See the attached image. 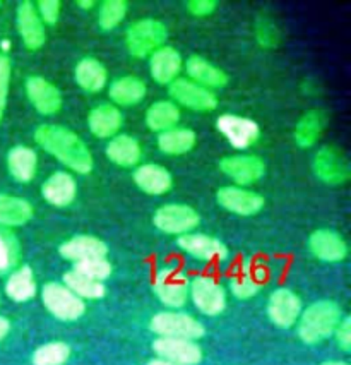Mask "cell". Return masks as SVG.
<instances>
[{
  "label": "cell",
  "mask_w": 351,
  "mask_h": 365,
  "mask_svg": "<svg viewBox=\"0 0 351 365\" xmlns=\"http://www.w3.org/2000/svg\"><path fill=\"white\" fill-rule=\"evenodd\" d=\"M38 146L78 175H88L95 167L88 144L74 130L57 124H43L35 130Z\"/></svg>",
  "instance_id": "cell-1"
},
{
  "label": "cell",
  "mask_w": 351,
  "mask_h": 365,
  "mask_svg": "<svg viewBox=\"0 0 351 365\" xmlns=\"http://www.w3.org/2000/svg\"><path fill=\"white\" fill-rule=\"evenodd\" d=\"M342 317L345 316H342L340 304L334 300H319L308 305L305 311L300 314L297 333L307 345H319L332 336Z\"/></svg>",
  "instance_id": "cell-2"
},
{
  "label": "cell",
  "mask_w": 351,
  "mask_h": 365,
  "mask_svg": "<svg viewBox=\"0 0 351 365\" xmlns=\"http://www.w3.org/2000/svg\"><path fill=\"white\" fill-rule=\"evenodd\" d=\"M168 28L158 19H137L127 28L125 45L134 58L151 57L156 50L167 45Z\"/></svg>",
  "instance_id": "cell-3"
},
{
  "label": "cell",
  "mask_w": 351,
  "mask_h": 365,
  "mask_svg": "<svg viewBox=\"0 0 351 365\" xmlns=\"http://www.w3.org/2000/svg\"><path fill=\"white\" fill-rule=\"evenodd\" d=\"M150 328L158 338H180V339H196L204 336L206 329L196 317L185 312L164 311L154 314L150 322Z\"/></svg>",
  "instance_id": "cell-4"
},
{
  "label": "cell",
  "mask_w": 351,
  "mask_h": 365,
  "mask_svg": "<svg viewBox=\"0 0 351 365\" xmlns=\"http://www.w3.org/2000/svg\"><path fill=\"white\" fill-rule=\"evenodd\" d=\"M41 300L45 309L57 319L70 322L81 319L86 312V304L79 299L74 292H70L63 283L50 282L41 290Z\"/></svg>",
  "instance_id": "cell-5"
},
{
  "label": "cell",
  "mask_w": 351,
  "mask_h": 365,
  "mask_svg": "<svg viewBox=\"0 0 351 365\" xmlns=\"http://www.w3.org/2000/svg\"><path fill=\"white\" fill-rule=\"evenodd\" d=\"M154 227L167 235H187L201 223V215L192 206L182 202H170L156 210L153 216Z\"/></svg>",
  "instance_id": "cell-6"
},
{
  "label": "cell",
  "mask_w": 351,
  "mask_h": 365,
  "mask_svg": "<svg viewBox=\"0 0 351 365\" xmlns=\"http://www.w3.org/2000/svg\"><path fill=\"white\" fill-rule=\"evenodd\" d=\"M168 93H170L172 101L177 107H184L192 112L209 113L218 108V96L214 91L199 86L187 78H179L168 86Z\"/></svg>",
  "instance_id": "cell-7"
},
{
  "label": "cell",
  "mask_w": 351,
  "mask_h": 365,
  "mask_svg": "<svg viewBox=\"0 0 351 365\" xmlns=\"http://www.w3.org/2000/svg\"><path fill=\"white\" fill-rule=\"evenodd\" d=\"M312 168H314L315 177L328 185H342L351 177L348 158L340 148L331 146V144L323 146L315 153Z\"/></svg>",
  "instance_id": "cell-8"
},
{
  "label": "cell",
  "mask_w": 351,
  "mask_h": 365,
  "mask_svg": "<svg viewBox=\"0 0 351 365\" xmlns=\"http://www.w3.org/2000/svg\"><path fill=\"white\" fill-rule=\"evenodd\" d=\"M189 299L204 316H219L226 309V292L221 283L211 277H196L190 282Z\"/></svg>",
  "instance_id": "cell-9"
},
{
  "label": "cell",
  "mask_w": 351,
  "mask_h": 365,
  "mask_svg": "<svg viewBox=\"0 0 351 365\" xmlns=\"http://www.w3.org/2000/svg\"><path fill=\"white\" fill-rule=\"evenodd\" d=\"M190 282L184 273L173 267H164L154 277L153 290L156 299L163 305L173 309H182L189 300Z\"/></svg>",
  "instance_id": "cell-10"
},
{
  "label": "cell",
  "mask_w": 351,
  "mask_h": 365,
  "mask_svg": "<svg viewBox=\"0 0 351 365\" xmlns=\"http://www.w3.org/2000/svg\"><path fill=\"white\" fill-rule=\"evenodd\" d=\"M216 127L235 150H248L261 139L259 124L248 117L223 113L218 117Z\"/></svg>",
  "instance_id": "cell-11"
},
{
  "label": "cell",
  "mask_w": 351,
  "mask_h": 365,
  "mask_svg": "<svg viewBox=\"0 0 351 365\" xmlns=\"http://www.w3.org/2000/svg\"><path fill=\"white\" fill-rule=\"evenodd\" d=\"M24 89H26L29 103L33 105V108L40 115L52 117L57 115L62 110L63 98L61 89L43 76H29L26 84H24Z\"/></svg>",
  "instance_id": "cell-12"
},
{
  "label": "cell",
  "mask_w": 351,
  "mask_h": 365,
  "mask_svg": "<svg viewBox=\"0 0 351 365\" xmlns=\"http://www.w3.org/2000/svg\"><path fill=\"white\" fill-rule=\"evenodd\" d=\"M219 170L231 178L235 185L247 187L266 175V163L257 155H231L219 161Z\"/></svg>",
  "instance_id": "cell-13"
},
{
  "label": "cell",
  "mask_w": 351,
  "mask_h": 365,
  "mask_svg": "<svg viewBox=\"0 0 351 365\" xmlns=\"http://www.w3.org/2000/svg\"><path fill=\"white\" fill-rule=\"evenodd\" d=\"M216 201L223 210L239 216H253L264 207V197L259 192L240 185H225L216 192Z\"/></svg>",
  "instance_id": "cell-14"
},
{
  "label": "cell",
  "mask_w": 351,
  "mask_h": 365,
  "mask_svg": "<svg viewBox=\"0 0 351 365\" xmlns=\"http://www.w3.org/2000/svg\"><path fill=\"white\" fill-rule=\"evenodd\" d=\"M16 26L23 40V45L31 52H36L46 41V26L38 16L35 4L31 0H23L16 9Z\"/></svg>",
  "instance_id": "cell-15"
},
{
  "label": "cell",
  "mask_w": 351,
  "mask_h": 365,
  "mask_svg": "<svg viewBox=\"0 0 351 365\" xmlns=\"http://www.w3.org/2000/svg\"><path fill=\"white\" fill-rule=\"evenodd\" d=\"M302 311V299L290 288H278L269 297L268 316L278 328H293Z\"/></svg>",
  "instance_id": "cell-16"
},
{
  "label": "cell",
  "mask_w": 351,
  "mask_h": 365,
  "mask_svg": "<svg viewBox=\"0 0 351 365\" xmlns=\"http://www.w3.org/2000/svg\"><path fill=\"white\" fill-rule=\"evenodd\" d=\"M308 250L323 262H341L348 256V244L340 232L319 228L308 237Z\"/></svg>",
  "instance_id": "cell-17"
},
{
  "label": "cell",
  "mask_w": 351,
  "mask_h": 365,
  "mask_svg": "<svg viewBox=\"0 0 351 365\" xmlns=\"http://www.w3.org/2000/svg\"><path fill=\"white\" fill-rule=\"evenodd\" d=\"M153 350L158 359L177 365H197L202 360V348L192 339L156 338Z\"/></svg>",
  "instance_id": "cell-18"
},
{
  "label": "cell",
  "mask_w": 351,
  "mask_h": 365,
  "mask_svg": "<svg viewBox=\"0 0 351 365\" xmlns=\"http://www.w3.org/2000/svg\"><path fill=\"white\" fill-rule=\"evenodd\" d=\"M179 247L184 250L185 254H189L190 257L197 259V261H225L228 257V249L219 239L214 237L204 235V233H187V235H182L177 240Z\"/></svg>",
  "instance_id": "cell-19"
},
{
  "label": "cell",
  "mask_w": 351,
  "mask_h": 365,
  "mask_svg": "<svg viewBox=\"0 0 351 365\" xmlns=\"http://www.w3.org/2000/svg\"><path fill=\"white\" fill-rule=\"evenodd\" d=\"M124 127V113L113 103H100L88 113V129L98 139H112Z\"/></svg>",
  "instance_id": "cell-20"
},
{
  "label": "cell",
  "mask_w": 351,
  "mask_h": 365,
  "mask_svg": "<svg viewBox=\"0 0 351 365\" xmlns=\"http://www.w3.org/2000/svg\"><path fill=\"white\" fill-rule=\"evenodd\" d=\"M184 69V58L180 52L170 45H164L150 57V72L154 83L170 86L173 81L180 78Z\"/></svg>",
  "instance_id": "cell-21"
},
{
  "label": "cell",
  "mask_w": 351,
  "mask_h": 365,
  "mask_svg": "<svg viewBox=\"0 0 351 365\" xmlns=\"http://www.w3.org/2000/svg\"><path fill=\"white\" fill-rule=\"evenodd\" d=\"M41 196L50 206L55 207H67L75 201L78 196V184L73 173L63 172H53L41 185Z\"/></svg>",
  "instance_id": "cell-22"
},
{
  "label": "cell",
  "mask_w": 351,
  "mask_h": 365,
  "mask_svg": "<svg viewBox=\"0 0 351 365\" xmlns=\"http://www.w3.org/2000/svg\"><path fill=\"white\" fill-rule=\"evenodd\" d=\"M185 71L190 81L199 84V86L214 91V89L225 88L230 83V78L221 67L214 66L213 62H209L207 58L201 57V55H190L187 62L184 63Z\"/></svg>",
  "instance_id": "cell-23"
},
{
  "label": "cell",
  "mask_w": 351,
  "mask_h": 365,
  "mask_svg": "<svg viewBox=\"0 0 351 365\" xmlns=\"http://www.w3.org/2000/svg\"><path fill=\"white\" fill-rule=\"evenodd\" d=\"M61 256L70 262H83L90 259H101L108 256V245L98 237L75 235L66 240L58 249Z\"/></svg>",
  "instance_id": "cell-24"
},
{
  "label": "cell",
  "mask_w": 351,
  "mask_h": 365,
  "mask_svg": "<svg viewBox=\"0 0 351 365\" xmlns=\"http://www.w3.org/2000/svg\"><path fill=\"white\" fill-rule=\"evenodd\" d=\"M134 184L150 196H163L173 187V177L167 168L156 163H142L134 170Z\"/></svg>",
  "instance_id": "cell-25"
},
{
  "label": "cell",
  "mask_w": 351,
  "mask_h": 365,
  "mask_svg": "<svg viewBox=\"0 0 351 365\" xmlns=\"http://www.w3.org/2000/svg\"><path fill=\"white\" fill-rule=\"evenodd\" d=\"M328 127V113L320 108L308 110L300 117L293 130V141L302 150L314 148Z\"/></svg>",
  "instance_id": "cell-26"
},
{
  "label": "cell",
  "mask_w": 351,
  "mask_h": 365,
  "mask_svg": "<svg viewBox=\"0 0 351 365\" xmlns=\"http://www.w3.org/2000/svg\"><path fill=\"white\" fill-rule=\"evenodd\" d=\"M147 95L146 83L137 76H122L110 84L108 96L115 107H135Z\"/></svg>",
  "instance_id": "cell-27"
},
{
  "label": "cell",
  "mask_w": 351,
  "mask_h": 365,
  "mask_svg": "<svg viewBox=\"0 0 351 365\" xmlns=\"http://www.w3.org/2000/svg\"><path fill=\"white\" fill-rule=\"evenodd\" d=\"M107 156L113 165L120 168L139 167L142 158L141 143L130 134H117L107 144Z\"/></svg>",
  "instance_id": "cell-28"
},
{
  "label": "cell",
  "mask_w": 351,
  "mask_h": 365,
  "mask_svg": "<svg viewBox=\"0 0 351 365\" xmlns=\"http://www.w3.org/2000/svg\"><path fill=\"white\" fill-rule=\"evenodd\" d=\"M74 81L83 91L100 93L108 84V71L96 57H84L75 63Z\"/></svg>",
  "instance_id": "cell-29"
},
{
  "label": "cell",
  "mask_w": 351,
  "mask_h": 365,
  "mask_svg": "<svg viewBox=\"0 0 351 365\" xmlns=\"http://www.w3.org/2000/svg\"><path fill=\"white\" fill-rule=\"evenodd\" d=\"M7 170L11 177L19 184H29L38 173V155L33 148L19 146L11 148L7 153Z\"/></svg>",
  "instance_id": "cell-30"
},
{
  "label": "cell",
  "mask_w": 351,
  "mask_h": 365,
  "mask_svg": "<svg viewBox=\"0 0 351 365\" xmlns=\"http://www.w3.org/2000/svg\"><path fill=\"white\" fill-rule=\"evenodd\" d=\"M35 215V207L28 199L11 194H0V227L14 228L29 223Z\"/></svg>",
  "instance_id": "cell-31"
},
{
  "label": "cell",
  "mask_w": 351,
  "mask_h": 365,
  "mask_svg": "<svg viewBox=\"0 0 351 365\" xmlns=\"http://www.w3.org/2000/svg\"><path fill=\"white\" fill-rule=\"evenodd\" d=\"M180 117V108L177 107L172 100H159L154 101V103L146 110L145 122L147 129L153 130L156 134H162L179 127Z\"/></svg>",
  "instance_id": "cell-32"
},
{
  "label": "cell",
  "mask_w": 351,
  "mask_h": 365,
  "mask_svg": "<svg viewBox=\"0 0 351 365\" xmlns=\"http://www.w3.org/2000/svg\"><path fill=\"white\" fill-rule=\"evenodd\" d=\"M156 144H158V150L163 155L182 156L187 155L196 148L197 134L189 127H175V129L158 134Z\"/></svg>",
  "instance_id": "cell-33"
},
{
  "label": "cell",
  "mask_w": 351,
  "mask_h": 365,
  "mask_svg": "<svg viewBox=\"0 0 351 365\" xmlns=\"http://www.w3.org/2000/svg\"><path fill=\"white\" fill-rule=\"evenodd\" d=\"M6 294L14 302H29L36 295V279L29 266H19L6 282Z\"/></svg>",
  "instance_id": "cell-34"
},
{
  "label": "cell",
  "mask_w": 351,
  "mask_h": 365,
  "mask_svg": "<svg viewBox=\"0 0 351 365\" xmlns=\"http://www.w3.org/2000/svg\"><path fill=\"white\" fill-rule=\"evenodd\" d=\"M63 285L83 300H98L107 294V288H105L103 283L83 277L74 269L67 271L63 274Z\"/></svg>",
  "instance_id": "cell-35"
},
{
  "label": "cell",
  "mask_w": 351,
  "mask_h": 365,
  "mask_svg": "<svg viewBox=\"0 0 351 365\" xmlns=\"http://www.w3.org/2000/svg\"><path fill=\"white\" fill-rule=\"evenodd\" d=\"M230 288L231 294H234L236 299L248 300L261 292L262 279L259 274H257V271H253V267L245 266L240 273H236L235 277L231 278Z\"/></svg>",
  "instance_id": "cell-36"
},
{
  "label": "cell",
  "mask_w": 351,
  "mask_h": 365,
  "mask_svg": "<svg viewBox=\"0 0 351 365\" xmlns=\"http://www.w3.org/2000/svg\"><path fill=\"white\" fill-rule=\"evenodd\" d=\"M70 359V346L63 341H50L36 348L33 365H66Z\"/></svg>",
  "instance_id": "cell-37"
},
{
  "label": "cell",
  "mask_w": 351,
  "mask_h": 365,
  "mask_svg": "<svg viewBox=\"0 0 351 365\" xmlns=\"http://www.w3.org/2000/svg\"><path fill=\"white\" fill-rule=\"evenodd\" d=\"M129 12V4L125 0H105L100 4L98 9V24L103 31H113L122 24Z\"/></svg>",
  "instance_id": "cell-38"
},
{
  "label": "cell",
  "mask_w": 351,
  "mask_h": 365,
  "mask_svg": "<svg viewBox=\"0 0 351 365\" xmlns=\"http://www.w3.org/2000/svg\"><path fill=\"white\" fill-rule=\"evenodd\" d=\"M21 256L19 240L7 228H0V274L14 269Z\"/></svg>",
  "instance_id": "cell-39"
},
{
  "label": "cell",
  "mask_w": 351,
  "mask_h": 365,
  "mask_svg": "<svg viewBox=\"0 0 351 365\" xmlns=\"http://www.w3.org/2000/svg\"><path fill=\"white\" fill-rule=\"evenodd\" d=\"M253 35H256L257 45L262 46V48H276V46L281 45V31H279L278 24L268 16L257 18Z\"/></svg>",
  "instance_id": "cell-40"
},
{
  "label": "cell",
  "mask_w": 351,
  "mask_h": 365,
  "mask_svg": "<svg viewBox=\"0 0 351 365\" xmlns=\"http://www.w3.org/2000/svg\"><path fill=\"white\" fill-rule=\"evenodd\" d=\"M73 269L78 271V273L83 274V277L95 279V282H100V283H103L105 279H108L110 274H112V264H110L107 257L75 262Z\"/></svg>",
  "instance_id": "cell-41"
},
{
  "label": "cell",
  "mask_w": 351,
  "mask_h": 365,
  "mask_svg": "<svg viewBox=\"0 0 351 365\" xmlns=\"http://www.w3.org/2000/svg\"><path fill=\"white\" fill-rule=\"evenodd\" d=\"M12 79V62L7 53H0V124H2L4 115H6L7 98H9Z\"/></svg>",
  "instance_id": "cell-42"
},
{
  "label": "cell",
  "mask_w": 351,
  "mask_h": 365,
  "mask_svg": "<svg viewBox=\"0 0 351 365\" xmlns=\"http://www.w3.org/2000/svg\"><path fill=\"white\" fill-rule=\"evenodd\" d=\"M35 7L45 26H55L61 21L62 4L58 0H40V2L35 4Z\"/></svg>",
  "instance_id": "cell-43"
},
{
  "label": "cell",
  "mask_w": 351,
  "mask_h": 365,
  "mask_svg": "<svg viewBox=\"0 0 351 365\" xmlns=\"http://www.w3.org/2000/svg\"><path fill=\"white\" fill-rule=\"evenodd\" d=\"M185 9L194 18H209L218 9L216 0H190L185 4Z\"/></svg>",
  "instance_id": "cell-44"
},
{
  "label": "cell",
  "mask_w": 351,
  "mask_h": 365,
  "mask_svg": "<svg viewBox=\"0 0 351 365\" xmlns=\"http://www.w3.org/2000/svg\"><path fill=\"white\" fill-rule=\"evenodd\" d=\"M334 338H336V345L341 348L345 354L351 351V319L348 316H345L337 324L336 331H334Z\"/></svg>",
  "instance_id": "cell-45"
},
{
  "label": "cell",
  "mask_w": 351,
  "mask_h": 365,
  "mask_svg": "<svg viewBox=\"0 0 351 365\" xmlns=\"http://www.w3.org/2000/svg\"><path fill=\"white\" fill-rule=\"evenodd\" d=\"M9 331H11V322L7 321L6 317L0 316V341L9 334Z\"/></svg>",
  "instance_id": "cell-46"
},
{
  "label": "cell",
  "mask_w": 351,
  "mask_h": 365,
  "mask_svg": "<svg viewBox=\"0 0 351 365\" xmlns=\"http://www.w3.org/2000/svg\"><path fill=\"white\" fill-rule=\"evenodd\" d=\"M95 6V0H78V2H75V7H79L81 11H91Z\"/></svg>",
  "instance_id": "cell-47"
},
{
  "label": "cell",
  "mask_w": 351,
  "mask_h": 365,
  "mask_svg": "<svg viewBox=\"0 0 351 365\" xmlns=\"http://www.w3.org/2000/svg\"><path fill=\"white\" fill-rule=\"evenodd\" d=\"M147 365H177V364H172V362H168V360H163V359H154V360H151Z\"/></svg>",
  "instance_id": "cell-48"
},
{
  "label": "cell",
  "mask_w": 351,
  "mask_h": 365,
  "mask_svg": "<svg viewBox=\"0 0 351 365\" xmlns=\"http://www.w3.org/2000/svg\"><path fill=\"white\" fill-rule=\"evenodd\" d=\"M320 365H350L348 362H342V360H329V362H324Z\"/></svg>",
  "instance_id": "cell-49"
},
{
  "label": "cell",
  "mask_w": 351,
  "mask_h": 365,
  "mask_svg": "<svg viewBox=\"0 0 351 365\" xmlns=\"http://www.w3.org/2000/svg\"><path fill=\"white\" fill-rule=\"evenodd\" d=\"M0 7H2V2H0Z\"/></svg>",
  "instance_id": "cell-50"
}]
</instances>
